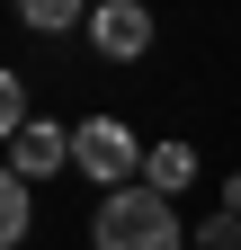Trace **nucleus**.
Segmentation results:
<instances>
[{
  "label": "nucleus",
  "mask_w": 241,
  "mask_h": 250,
  "mask_svg": "<svg viewBox=\"0 0 241 250\" xmlns=\"http://www.w3.org/2000/svg\"><path fill=\"white\" fill-rule=\"evenodd\" d=\"M9 9H18L27 27H45V36H54V27H72V18H80V0H9Z\"/></svg>",
  "instance_id": "obj_7"
},
{
  "label": "nucleus",
  "mask_w": 241,
  "mask_h": 250,
  "mask_svg": "<svg viewBox=\"0 0 241 250\" xmlns=\"http://www.w3.org/2000/svg\"><path fill=\"white\" fill-rule=\"evenodd\" d=\"M27 224H36V197H27V179L9 170L0 179V241H27Z\"/></svg>",
  "instance_id": "obj_6"
},
{
  "label": "nucleus",
  "mask_w": 241,
  "mask_h": 250,
  "mask_svg": "<svg viewBox=\"0 0 241 250\" xmlns=\"http://www.w3.org/2000/svg\"><path fill=\"white\" fill-rule=\"evenodd\" d=\"M89 250H188V241H179L170 197L134 179V188H107V197H99V214H89Z\"/></svg>",
  "instance_id": "obj_1"
},
{
  "label": "nucleus",
  "mask_w": 241,
  "mask_h": 250,
  "mask_svg": "<svg viewBox=\"0 0 241 250\" xmlns=\"http://www.w3.org/2000/svg\"><path fill=\"white\" fill-rule=\"evenodd\" d=\"M27 116H36V107H27V81L9 72V81H0V125H9V134H18V125H27Z\"/></svg>",
  "instance_id": "obj_8"
},
{
  "label": "nucleus",
  "mask_w": 241,
  "mask_h": 250,
  "mask_svg": "<svg viewBox=\"0 0 241 250\" xmlns=\"http://www.w3.org/2000/svg\"><path fill=\"white\" fill-rule=\"evenodd\" d=\"M188 179H197V152H188V143H152V161H143V188H161V197H179Z\"/></svg>",
  "instance_id": "obj_5"
},
{
  "label": "nucleus",
  "mask_w": 241,
  "mask_h": 250,
  "mask_svg": "<svg viewBox=\"0 0 241 250\" xmlns=\"http://www.w3.org/2000/svg\"><path fill=\"white\" fill-rule=\"evenodd\" d=\"M89 36H99L107 62H134V54H152V18H143L134 0H107V9L89 18Z\"/></svg>",
  "instance_id": "obj_4"
},
{
  "label": "nucleus",
  "mask_w": 241,
  "mask_h": 250,
  "mask_svg": "<svg viewBox=\"0 0 241 250\" xmlns=\"http://www.w3.org/2000/svg\"><path fill=\"white\" fill-rule=\"evenodd\" d=\"M72 161H80L89 179H107V188H134L152 152L134 143V125H125V116H80V125H72Z\"/></svg>",
  "instance_id": "obj_2"
},
{
  "label": "nucleus",
  "mask_w": 241,
  "mask_h": 250,
  "mask_svg": "<svg viewBox=\"0 0 241 250\" xmlns=\"http://www.w3.org/2000/svg\"><path fill=\"white\" fill-rule=\"evenodd\" d=\"M223 214H241V179H223Z\"/></svg>",
  "instance_id": "obj_10"
},
{
  "label": "nucleus",
  "mask_w": 241,
  "mask_h": 250,
  "mask_svg": "<svg viewBox=\"0 0 241 250\" xmlns=\"http://www.w3.org/2000/svg\"><path fill=\"white\" fill-rule=\"evenodd\" d=\"M72 161V125H54V116H27L18 134H9V170L18 179H54Z\"/></svg>",
  "instance_id": "obj_3"
},
{
  "label": "nucleus",
  "mask_w": 241,
  "mask_h": 250,
  "mask_svg": "<svg viewBox=\"0 0 241 250\" xmlns=\"http://www.w3.org/2000/svg\"><path fill=\"white\" fill-rule=\"evenodd\" d=\"M197 250H241V214H215V224H197Z\"/></svg>",
  "instance_id": "obj_9"
}]
</instances>
